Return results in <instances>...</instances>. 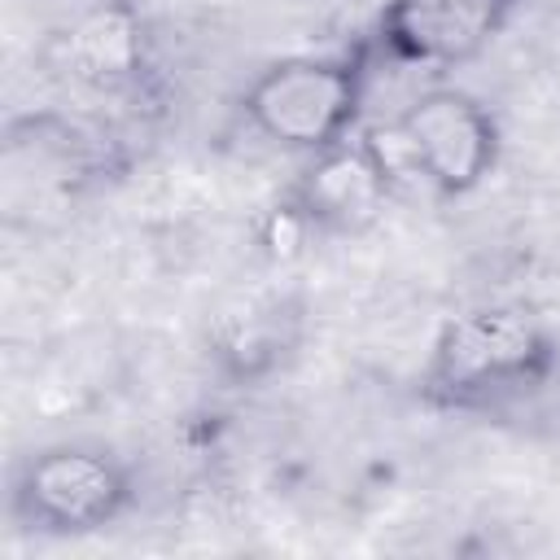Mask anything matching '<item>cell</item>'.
Returning <instances> with one entry per match:
<instances>
[{
    "mask_svg": "<svg viewBox=\"0 0 560 560\" xmlns=\"http://www.w3.org/2000/svg\"><path fill=\"white\" fill-rule=\"evenodd\" d=\"M560 372L556 328L525 302H477L438 324L416 372V398L433 416H508Z\"/></svg>",
    "mask_w": 560,
    "mask_h": 560,
    "instance_id": "1",
    "label": "cell"
},
{
    "mask_svg": "<svg viewBox=\"0 0 560 560\" xmlns=\"http://www.w3.org/2000/svg\"><path fill=\"white\" fill-rule=\"evenodd\" d=\"M372 39L337 52H293L267 61L236 96L241 122L271 149L315 158L363 131V105L376 74Z\"/></svg>",
    "mask_w": 560,
    "mask_h": 560,
    "instance_id": "2",
    "label": "cell"
},
{
    "mask_svg": "<svg viewBox=\"0 0 560 560\" xmlns=\"http://www.w3.org/2000/svg\"><path fill=\"white\" fill-rule=\"evenodd\" d=\"M359 136L381 153L398 184H424L451 201L486 188L503 158L499 114L455 83L416 92L389 122H372Z\"/></svg>",
    "mask_w": 560,
    "mask_h": 560,
    "instance_id": "3",
    "label": "cell"
},
{
    "mask_svg": "<svg viewBox=\"0 0 560 560\" xmlns=\"http://www.w3.org/2000/svg\"><path fill=\"white\" fill-rule=\"evenodd\" d=\"M136 468L101 442H48L9 472L4 512L31 538H92L131 516Z\"/></svg>",
    "mask_w": 560,
    "mask_h": 560,
    "instance_id": "4",
    "label": "cell"
},
{
    "mask_svg": "<svg viewBox=\"0 0 560 560\" xmlns=\"http://www.w3.org/2000/svg\"><path fill=\"white\" fill-rule=\"evenodd\" d=\"M521 0H385L372 22V52L411 70H459L490 52Z\"/></svg>",
    "mask_w": 560,
    "mask_h": 560,
    "instance_id": "5",
    "label": "cell"
},
{
    "mask_svg": "<svg viewBox=\"0 0 560 560\" xmlns=\"http://www.w3.org/2000/svg\"><path fill=\"white\" fill-rule=\"evenodd\" d=\"M52 74L92 96H144L158 83V48L131 0H96L48 35Z\"/></svg>",
    "mask_w": 560,
    "mask_h": 560,
    "instance_id": "6",
    "label": "cell"
},
{
    "mask_svg": "<svg viewBox=\"0 0 560 560\" xmlns=\"http://www.w3.org/2000/svg\"><path fill=\"white\" fill-rule=\"evenodd\" d=\"M402 192L381 153L354 136L337 149L302 158L293 184L276 201L306 236H359L385 219L389 201Z\"/></svg>",
    "mask_w": 560,
    "mask_h": 560,
    "instance_id": "7",
    "label": "cell"
},
{
    "mask_svg": "<svg viewBox=\"0 0 560 560\" xmlns=\"http://www.w3.org/2000/svg\"><path fill=\"white\" fill-rule=\"evenodd\" d=\"M109 162H114L109 136L57 109L13 118L4 136L9 188L31 179L39 192H79L83 184L101 179Z\"/></svg>",
    "mask_w": 560,
    "mask_h": 560,
    "instance_id": "8",
    "label": "cell"
},
{
    "mask_svg": "<svg viewBox=\"0 0 560 560\" xmlns=\"http://www.w3.org/2000/svg\"><path fill=\"white\" fill-rule=\"evenodd\" d=\"M302 337V311L280 293H245L210 324V359L232 385L271 376Z\"/></svg>",
    "mask_w": 560,
    "mask_h": 560,
    "instance_id": "9",
    "label": "cell"
}]
</instances>
